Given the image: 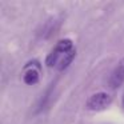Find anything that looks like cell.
<instances>
[{
  "label": "cell",
  "mask_w": 124,
  "mask_h": 124,
  "mask_svg": "<svg viewBox=\"0 0 124 124\" xmlns=\"http://www.w3.org/2000/svg\"><path fill=\"white\" fill-rule=\"evenodd\" d=\"M76 56V48L71 39H63L56 43V46L51 49L46 59V64L49 68H56L63 71L70 67L72 60Z\"/></svg>",
  "instance_id": "6da1fadb"
},
{
  "label": "cell",
  "mask_w": 124,
  "mask_h": 124,
  "mask_svg": "<svg viewBox=\"0 0 124 124\" xmlns=\"http://www.w3.org/2000/svg\"><path fill=\"white\" fill-rule=\"evenodd\" d=\"M112 103V96L107 92H96V93L91 95L85 103L87 109L89 111H103L108 108Z\"/></svg>",
  "instance_id": "7a4b0ae2"
},
{
  "label": "cell",
  "mask_w": 124,
  "mask_h": 124,
  "mask_svg": "<svg viewBox=\"0 0 124 124\" xmlns=\"http://www.w3.org/2000/svg\"><path fill=\"white\" fill-rule=\"evenodd\" d=\"M40 79V64L38 62H31L24 68L23 81L28 85H35Z\"/></svg>",
  "instance_id": "3957f363"
},
{
  "label": "cell",
  "mask_w": 124,
  "mask_h": 124,
  "mask_svg": "<svg viewBox=\"0 0 124 124\" xmlns=\"http://www.w3.org/2000/svg\"><path fill=\"white\" fill-rule=\"evenodd\" d=\"M108 83H109L111 88H113V89L119 88V87L124 83V71L121 70V68L116 67L115 70H113V72L111 73Z\"/></svg>",
  "instance_id": "277c9868"
},
{
  "label": "cell",
  "mask_w": 124,
  "mask_h": 124,
  "mask_svg": "<svg viewBox=\"0 0 124 124\" xmlns=\"http://www.w3.org/2000/svg\"><path fill=\"white\" fill-rule=\"evenodd\" d=\"M117 67H119V68H121V70L124 71V57L120 60V63H119V65H117Z\"/></svg>",
  "instance_id": "5b68a950"
},
{
  "label": "cell",
  "mask_w": 124,
  "mask_h": 124,
  "mask_svg": "<svg viewBox=\"0 0 124 124\" xmlns=\"http://www.w3.org/2000/svg\"><path fill=\"white\" fill-rule=\"evenodd\" d=\"M123 107H124V96H123Z\"/></svg>",
  "instance_id": "8992f818"
}]
</instances>
